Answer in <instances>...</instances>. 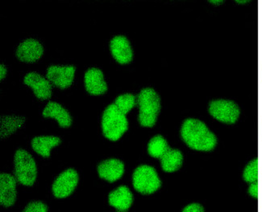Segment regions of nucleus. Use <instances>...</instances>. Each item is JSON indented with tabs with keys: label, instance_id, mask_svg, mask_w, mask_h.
<instances>
[{
	"label": "nucleus",
	"instance_id": "21",
	"mask_svg": "<svg viewBox=\"0 0 262 212\" xmlns=\"http://www.w3.org/2000/svg\"><path fill=\"white\" fill-rule=\"evenodd\" d=\"M243 178L249 183L257 182L260 179V165L257 160H253L244 170Z\"/></svg>",
	"mask_w": 262,
	"mask_h": 212
},
{
	"label": "nucleus",
	"instance_id": "12",
	"mask_svg": "<svg viewBox=\"0 0 262 212\" xmlns=\"http://www.w3.org/2000/svg\"><path fill=\"white\" fill-rule=\"evenodd\" d=\"M85 90L93 96L104 94L108 87L104 81V76L100 69L92 68L88 69L84 76Z\"/></svg>",
	"mask_w": 262,
	"mask_h": 212
},
{
	"label": "nucleus",
	"instance_id": "15",
	"mask_svg": "<svg viewBox=\"0 0 262 212\" xmlns=\"http://www.w3.org/2000/svg\"><path fill=\"white\" fill-rule=\"evenodd\" d=\"M108 202L119 211H127L133 203V195L129 188L120 186L108 195Z\"/></svg>",
	"mask_w": 262,
	"mask_h": 212
},
{
	"label": "nucleus",
	"instance_id": "5",
	"mask_svg": "<svg viewBox=\"0 0 262 212\" xmlns=\"http://www.w3.org/2000/svg\"><path fill=\"white\" fill-rule=\"evenodd\" d=\"M133 187L143 195L156 192L162 185L156 170L148 165H141L136 169L133 175Z\"/></svg>",
	"mask_w": 262,
	"mask_h": 212
},
{
	"label": "nucleus",
	"instance_id": "8",
	"mask_svg": "<svg viewBox=\"0 0 262 212\" xmlns=\"http://www.w3.org/2000/svg\"><path fill=\"white\" fill-rule=\"evenodd\" d=\"M75 72L76 68L73 65H51L48 68L46 76L53 86L65 89L71 87Z\"/></svg>",
	"mask_w": 262,
	"mask_h": 212
},
{
	"label": "nucleus",
	"instance_id": "14",
	"mask_svg": "<svg viewBox=\"0 0 262 212\" xmlns=\"http://www.w3.org/2000/svg\"><path fill=\"white\" fill-rule=\"evenodd\" d=\"M97 171L101 178L109 182H114L124 175V164L119 159H106L99 163Z\"/></svg>",
	"mask_w": 262,
	"mask_h": 212
},
{
	"label": "nucleus",
	"instance_id": "11",
	"mask_svg": "<svg viewBox=\"0 0 262 212\" xmlns=\"http://www.w3.org/2000/svg\"><path fill=\"white\" fill-rule=\"evenodd\" d=\"M24 83L32 88L35 96L41 100H47L52 97V86L50 81L43 77L37 72L27 74L24 78Z\"/></svg>",
	"mask_w": 262,
	"mask_h": 212
},
{
	"label": "nucleus",
	"instance_id": "16",
	"mask_svg": "<svg viewBox=\"0 0 262 212\" xmlns=\"http://www.w3.org/2000/svg\"><path fill=\"white\" fill-rule=\"evenodd\" d=\"M43 117L53 118L58 122L61 128H69L72 125L73 120L71 114L59 103H48L42 112Z\"/></svg>",
	"mask_w": 262,
	"mask_h": 212
},
{
	"label": "nucleus",
	"instance_id": "6",
	"mask_svg": "<svg viewBox=\"0 0 262 212\" xmlns=\"http://www.w3.org/2000/svg\"><path fill=\"white\" fill-rule=\"evenodd\" d=\"M208 111L213 118L223 123L233 124L237 121L239 116V109L232 100H212L209 104Z\"/></svg>",
	"mask_w": 262,
	"mask_h": 212
},
{
	"label": "nucleus",
	"instance_id": "27",
	"mask_svg": "<svg viewBox=\"0 0 262 212\" xmlns=\"http://www.w3.org/2000/svg\"><path fill=\"white\" fill-rule=\"evenodd\" d=\"M210 3L212 4H221L223 3V0H210Z\"/></svg>",
	"mask_w": 262,
	"mask_h": 212
},
{
	"label": "nucleus",
	"instance_id": "4",
	"mask_svg": "<svg viewBox=\"0 0 262 212\" xmlns=\"http://www.w3.org/2000/svg\"><path fill=\"white\" fill-rule=\"evenodd\" d=\"M15 178L18 182L26 187L34 185L37 178L36 161L29 152L19 149L14 156Z\"/></svg>",
	"mask_w": 262,
	"mask_h": 212
},
{
	"label": "nucleus",
	"instance_id": "22",
	"mask_svg": "<svg viewBox=\"0 0 262 212\" xmlns=\"http://www.w3.org/2000/svg\"><path fill=\"white\" fill-rule=\"evenodd\" d=\"M48 210L47 205L41 201L32 202L24 209L25 212H47Z\"/></svg>",
	"mask_w": 262,
	"mask_h": 212
},
{
	"label": "nucleus",
	"instance_id": "13",
	"mask_svg": "<svg viewBox=\"0 0 262 212\" xmlns=\"http://www.w3.org/2000/svg\"><path fill=\"white\" fill-rule=\"evenodd\" d=\"M16 198V180L11 174L2 173L0 175V203L5 207H10L15 204Z\"/></svg>",
	"mask_w": 262,
	"mask_h": 212
},
{
	"label": "nucleus",
	"instance_id": "18",
	"mask_svg": "<svg viewBox=\"0 0 262 212\" xmlns=\"http://www.w3.org/2000/svg\"><path fill=\"white\" fill-rule=\"evenodd\" d=\"M183 153L175 149H169L161 157V166L165 172L172 173L178 171L183 165Z\"/></svg>",
	"mask_w": 262,
	"mask_h": 212
},
{
	"label": "nucleus",
	"instance_id": "26",
	"mask_svg": "<svg viewBox=\"0 0 262 212\" xmlns=\"http://www.w3.org/2000/svg\"><path fill=\"white\" fill-rule=\"evenodd\" d=\"M258 185H259L258 198H260V199H261V204H262V176H261V178H260V182H258Z\"/></svg>",
	"mask_w": 262,
	"mask_h": 212
},
{
	"label": "nucleus",
	"instance_id": "2",
	"mask_svg": "<svg viewBox=\"0 0 262 212\" xmlns=\"http://www.w3.org/2000/svg\"><path fill=\"white\" fill-rule=\"evenodd\" d=\"M137 103L140 124L144 127L154 126L161 110V99L157 92L151 88L143 89L139 93Z\"/></svg>",
	"mask_w": 262,
	"mask_h": 212
},
{
	"label": "nucleus",
	"instance_id": "1",
	"mask_svg": "<svg viewBox=\"0 0 262 212\" xmlns=\"http://www.w3.org/2000/svg\"><path fill=\"white\" fill-rule=\"evenodd\" d=\"M181 137L189 147L198 151H211L217 144L215 135L203 121L194 118L184 121L181 127Z\"/></svg>",
	"mask_w": 262,
	"mask_h": 212
},
{
	"label": "nucleus",
	"instance_id": "25",
	"mask_svg": "<svg viewBox=\"0 0 262 212\" xmlns=\"http://www.w3.org/2000/svg\"><path fill=\"white\" fill-rule=\"evenodd\" d=\"M7 73H8V69H7L6 66L4 65H0V80L1 81L6 77Z\"/></svg>",
	"mask_w": 262,
	"mask_h": 212
},
{
	"label": "nucleus",
	"instance_id": "7",
	"mask_svg": "<svg viewBox=\"0 0 262 212\" xmlns=\"http://www.w3.org/2000/svg\"><path fill=\"white\" fill-rule=\"evenodd\" d=\"M78 172L74 169L70 168L63 171L56 178L52 186L53 194L57 199H65L68 197L78 186Z\"/></svg>",
	"mask_w": 262,
	"mask_h": 212
},
{
	"label": "nucleus",
	"instance_id": "24",
	"mask_svg": "<svg viewBox=\"0 0 262 212\" xmlns=\"http://www.w3.org/2000/svg\"><path fill=\"white\" fill-rule=\"evenodd\" d=\"M249 194L253 198H256V199H257V198H258V181H257V182H253V183H251V185L249 186Z\"/></svg>",
	"mask_w": 262,
	"mask_h": 212
},
{
	"label": "nucleus",
	"instance_id": "20",
	"mask_svg": "<svg viewBox=\"0 0 262 212\" xmlns=\"http://www.w3.org/2000/svg\"><path fill=\"white\" fill-rule=\"evenodd\" d=\"M136 103H137V98L134 95L131 93H125L116 97L114 104L120 112L126 115L135 107Z\"/></svg>",
	"mask_w": 262,
	"mask_h": 212
},
{
	"label": "nucleus",
	"instance_id": "23",
	"mask_svg": "<svg viewBox=\"0 0 262 212\" xmlns=\"http://www.w3.org/2000/svg\"><path fill=\"white\" fill-rule=\"evenodd\" d=\"M183 211L184 212H203L204 208L199 203H191V204L184 207Z\"/></svg>",
	"mask_w": 262,
	"mask_h": 212
},
{
	"label": "nucleus",
	"instance_id": "10",
	"mask_svg": "<svg viewBox=\"0 0 262 212\" xmlns=\"http://www.w3.org/2000/svg\"><path fill=\"white\" fill-rule=\"evenodd\" d=\"M110 50L120 65L129 64L133 59V50L129 40L124 36H116L110 42Z\"/></svg>",
	"mask_w": 262,
	"mask_h": 212
},
{
	"label": "nucleus",
	"instance_id": "19",
	"mask_svg": "<svg viewBox=\"0 0 262 212\" xmlns=\"http://www.w3.org/2000/svg\"><path fill=\"white\" fill-rule=\"evenodd\" d=\"M148 153L149 155L156 158H161L169 150L167 142L161 135H157L150 139L148 143Z\"/></svg>",
	"mask_w": 262,
	"mask_h": 212
},
{
	"label": "nucleus",
	"instance_id": "3",
	"mask_svg": "<svg viewBox=\"0 0 262 212\" xmlns=\"http://www.w3.org/2000/svg\"><path fill=\"white\" fill-rule=\"evenodd\" d=\"M101 127L106 139L112 142L118 141L128 129V121L125 114L120 112L115 104L105 109Z\"/></svg>",
	"mask_w": 262,
	"mask_h": 212
},
{
	"label": "nucleus",
	"instance_id": "17",
	"mask_svg": "<svg viewBox=\"0 0 262 212\" xmlns=\"http://www.w3.org/2000/svg\"><path fill=\"white\" fill-rule=\"evenodd\" d=\"M61 140L57 136H38L35 137L31 142L33 151L41 157H50L51 155L52 148L56 147L61 144Z\"/></svg>",
	"mask_w": 262,
	"mask_h": 212
},
{
	"label": "nucleus",
	"instance_id": "9",
	"mask_svg": "<svg viewBox=\"0 0 262 212\" xmlns=\"http://www.w3.org/2000/svg\"><path fill=\"white\" fill-rule=\"evenodd\" d=\"M44 54V47L38 40L27 39L24 40L15 51V55L22 62L34 63Z\"/></svg>",
	"mask_w": 262,
	"mask_h": 212
}]
</instances>
